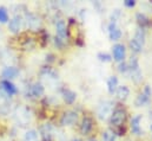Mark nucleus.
<instances>
[{
  "instance_id": "obj_4",
  "label": "nucleus",
  "mask_w": 152,
  "mask_h": 141,
  "mask_svg": "<svg viewBox=\"0 0 152 141\" xmlns=\"http://www.w3.org/2000/svg\"><path fill=\"white\" fill-rule=\"evenodd\" d=\"M78 119V115L75 111H66L61 117V125L63 126H71L73 125Z\"/></svg>"
},
{
  "instance_id": "obj_9",
  "label": "nucleus",
  "mask_w": 152,
  "mask_h": 141,
  "mask_svg": "<svg viewBox=\"0 0 152 141\" xmlns=\"http://www.w3.org/2000/svg\"><path fill=\"white\" fill-rule=\"evenodd\" d=\"M1 85H2V88H4V90L8 94V95H14V94H17V88L14 87V84L13 83H11L10 81H7V79H4L2 82H1Z\"/></svg>"
},
{
  "instance_id": "obj_2",
  "label": "nucleus",
  "mask_w": 152,
  "mask_h": 141,
  "mask_svg": "<svg viewBox=\"0 0 152 141\" xmlns=\"http://www.w3.org/2000/svg\"><path fill=\"white\" fill-rule=\"evenodd\" d=\"M125 117H126L125 111L123 109H117V110H114L113 113H112V115H111V123L113 126H115V127H119V126H121L124 123Z\"/></svg>"
},
{
  "instance_id": "obj_17",
  "label": "nucleus",
  "mask_w": 152,
  "mask_h": 141,
  "mask_svg": "<svg viewBox=\"0 0 152 141\" xmlns=\"http://www.w3.org/2000/svg\"><path fill=\"white\" fill-rule=\"evenodd\" d=\"M130 47H131V50H132L133 52H136V53H138V52L142 51V45H140L134 38L130 42Z\"/></svg>"
},
{
  "instance_id": "obj_8",
  "label": "nucleus",
  "mask_w": 152,
  "mask_h": 141,
  "mask_svg": "<svg viewBox=\"0 0 152 141\" xmlns=\"http://www.w3.org/2000/svg\"><path fill=\"white\" fill-rule=\"evenodd\" d=\"M109 31H110V38H111V40H118V39H120L121 32H120V30L115 26V23H114V22H112V23L109 25Z\"/></svg>"
},
{
  "instance_id": "obj_26",
  "label": "nucleus",
  "mask_w": 152,
  "mask_h": 141,
  "mask_svg": "<svg viewBox=\"0 0 152 141\" xmlns=\"http://www.w3.org/2000/svg\"><path fill=\"white\" fill-rule=\"evenodd\" d=\"M124 4H125V6H127V7H133V6L136 5V1H134V0H126Z\"/></svg>"
},
{
  "instance_id": "obj_10",
  "label": "nucleus",
  "mask_w": 152,
  "mask_h": 141,
  "mask_svg": "<svg viewBox=\"0 0 152 141\" xmlns=\"http://www.w3.org/2000/svg\"><path fill=\"white\" fill-rule=\"evenodd\" d=\"M66 32H67V30H66V24L64 23V20H59V22L57 23V35H58V37H59L60 39L66 38Z\"/></svg>"
},
{
  "instance_id": "obj_29",
  "label": "nucleus",
  "mask_w": 152,
  "mask_h": 141,
  "mask_svg": "<svg viewBox=\"0 0 152 141\" xmlns=\"http://www.w3.org/2000/svg\"><path fill=\"white\" fill-rule=\"evenodd\" d=\"M73 141H81L80 139H73Z\"/></svg>"
},
{
  "instance_id": "obj_23",
  "label": "nucleus",
  "mask_w": 152,
  "mask_h": 141,
  "mask_svg": "<svg viewBox=\"0 0 152 141\" xmlns=\"http://www.w3.org/2000/svg\"><path fill=\"white\" fill-rule=\"evenodd\" d=\"M98 58L102 62H110L111 61V56L109 53H98Z\"/></svg>"
},
{
  "instance_id": "obj_25",
  "label": "nucleus",
  "mask_w": 152,
  "mask_h": 141,
  "mask_svg": "<svg viewBox=\"0 0 152 141\" xmlns=\"http://www.w3.org/2000/svg\"><path fill=\"white\" fill-rule=\"evenodd\" d=\"M129 70V65L126 64V63H120V65H119V71L120 72H125V71H127Z\"/></svg>"
},
{
  "instance_id": "obj_15",
  "label": "nucleus",
  "mask_w": 152,
  "mask_h": 141,
  "mask_svg": "<svg viewBox=\"0 0 152 141\" xmlns=\"http://www.w3.org/2000/svg\"><path fill=\"white\" fill-rule=\"evenodd\" d=\"M117 84H118V78L115 76H111L107 81V89L111 94H113L114 91L117 90Z\"/></svg>"
},
{
  "instance_id": "obj_7",
  "label": "nucleus",
  "mask_w": 152,
  "mask_h": 141,
  "mask_svg": "<svg viewBox=\"0 0 152 141\" xmlns=\"http://www.w3.org/2000/svg\"><path fill=\"white\" fill-rule=\"evenodd\" d=\"M92 127H93V122H92V120L90 119V117H84L83 119V122H81V126H80V131H81V133L85 135V134H88L90 132H91V129H92Z\"/></svg>"
},
{
  "instance_id": "obj_22",
  "label": "nucleus",
  "mask_w": 152,
  "mask_h": 141,
  "mask_svg": "<svg viewBox=\"0 0 152 141\" xmlns=\"http://www.w3.org/2000/svg\"><path fill=\"white\" fill-rule=\"evenodd\" d=\"M131 78L136 82V83H138V82H140L142 81V72H140V70L138 69V70L136 71H132V73H131Z\"/></svg>"
},
{
  "instance_id": "obj_19",
  "label": "nucleus",
  "mask_w": 152,
  "mask_h": 141,
  "mask_svg": "<svg viewBox=\"0 0 152 141\" xmlns=\"http://www.w3.org/2000/svg\"><path fill=\"white\" fill-rule=\"evenodd\" d=\"M129 69L131 71H136L139 69V64H138V58H137V57H131Z\"/></svg>"
},
{
  "instance_id": "obj_5",
  "label": "nucleus",
  "mask_w": 152,
  "mask_h": 141,
  "mask_svg": "<svg viewBox=\"0 0 152 141\" xmlns=\"http://www.w3.org/2000/svg\"><path fill=\"white\" fill-rule=\"evenodd\" d=\"M113 57L115 61L121 62L125 58V47L123 44H115L113 46Z\"/></svg>"
},
{
  "instance_id": "obj_16",
  "label": "nucleus",
  "mask_w": 152,
  "mask_h": 141,
  "mask_svg": "<svg viewBox=\"0 0 152 141\" xmlns=\"http://www.w3.org/2000/svg\"><path fill=\"white\" fill-rule=\"evenodd\" d=\"M134 39L143 46V44L145 43V32L143 30V27H139L136 30V36H134Z\"/></svg>"
},
{
  "instance_id": "obj_24",
  "label": "nucleus",
  "mask_w": 152,
  "mask_h": 141,
  "mask_svg": "<svg viewBox=\"0 0 152 141\" xmlns=\"http://www.w3.org/2000/svg\"><path fill=\"white\" fill-rule=\"evenodd\" d=\"M137 18L139 19L138 22H139V23H140L142 25H145V24L148 23V20H146V18H145V17H144L143 14H140V13H138V14H137Z\"/></svg>"
},
{
  "instance_id": "obj_14",
  "label": "nucleus",
  "mask_w": 152,
  "mask_h": 141,
  "mask_svg": "<svg viewBox=\"0 0 152 141\" xmlns=\"http://www.w3.org/2000/svg\"><path fill=\"white\" fill-rule=\"evenodd\" d=\"M76 97L77 95L75 91H72V90H65L64 91V100L66 103H69V105L73 103L76 101Z\"/></svg>"
},
{
  "instance_id": "obj_21",
  "label": "nucleus",
  "mask_w": 152,
  "mask_h": 141,
  "mask_svg": "<svg viewBox=\"0 0 152 141\" xmlns=\"http://www.w3.org/2000/svg\"><path fill=\"white\" fill-rule=\"evenodd\" d=\"M8 20V13L6 11L5 7H0V22L1 23H6Z\"/></svg>"
},
{
  "instance_id": "obj_12",
  "label": "nucleus",
  "mask_w": 152,
  "mask_h": 141,
  "mask_svg": "<svg viewBox=\"0 0 152 141\" xmlns=\"http://www.w3.org/2000/svg\"><path fill=\"white\" fill-rule=\"evenodd\" d=\"M20 24H21V20L19 17H15L13 18L12 20H10V24H8V29L12 31V32H18L20 30Z\"/></svg>"
},
{
  "instance_id": "obj_18",
  "label": "nucleus",
  "mask_w": 152,
  "mask_h": 141,
  "mask_svg": "<svg viewBox=\"0 0 152 141\" xmlns=\"http://www.w3.org/2000/svg\"><path fill=\"white\" fill-rule=\"evenodd\" d=\"M42 93H44V88H42V85L40 83H37V84H34L32 87V94L34 96H40Z\"/></svg>"
},
{
  "instance_id": "obj_27",
  "label": "nucleus",
  "mask_w": 152,
  "mask_h": 141,
  "mask_svg": "<svg viewBox=\"0 0 152 141\" xmlns=\"http://www.w3.org/2000/svg\"><path fill=\"white\" fill-rule=\"evenodd\" d=\"M37 138V134L34 132H30L27 133V139H36Z\"/></svg>"
},
{
  "instance_id": "obj_20",
  "label": "nucleus",
  "mask_w": 152,
  "mask_h": 141,
  "mask_svg": "<svg viewBox=\"0 0 152 141\" xmlns=\"http://www.w3.org/2000/svg\"><path fill=\"white\" fill-rule=\"evenodd\" d=\"M103 140L104 141H115V134L112 131H106L103 134Z\"/></svg>"
},
{
  "instance_id": "obj_6",
  "label": "nucleus",
  "mask_w": 152,
  "mask_h": 141,
  "mask_svg": "<svg viewBox=\"0 0 152 141\" xmlns=\"http://www.w3.org/2000/svg\"><path fill=\"white\" fill-rule=\"evenodd\" d=\"M140 120L142 115H136L131 120V131L137 135H140Z\"/></svg>"
},
{
  "instance_id": "obj_3",
  "label": "nucleus",
  "mask_w": 152,
  "mask_h": 141,
  "mask_svg": "<svg viewBox=\"0 0 152 141\" xmlns=\"http://www.w3.org/2000/svg\"><path fill=\"white\" fill-rule=\"evenodd\" d=\"M150 96H151V89H150V87H149V85H146V87H145L144 93H142V94H139V95L137 96V99H136V106L137 107L144 106L145 103H148V102H149Z\"/></svg>"
},
{
  "instance_id": "obj_11",
  "label": "nucleus",
  "mask_w": 152,
  "mask_h": 141,
  "mask_svg": "<svg viewBox=\"0 0 152 141\" xmlns=\"http://www.w3.org/2000/svg\"><path fill=\"white\" fill-rule=\"evenodd\" d=\"M130 95V90L126 85H121V87H118L117 88V96L119 100H123L125 101Z\"/></svg>"
},
{
  "instance_id": "obj_13",
  "label": "nucleus",
  "mask_w": 152,
  "mask_h": 141,
  "mask_svg": "<svg viewBox=\"0 0 152 141\" xmlns=\"http://www.w3.org/2000/svg\"><path fill=\"white\" fill-rule=\"evenodd\" d=\"M18 73H19V71H18L17 68H14V67L5 68L4 71H2V76H4L5 78H14Z\"/></svg>"
},
{
  "instance_id": "obj_28",
  "label": "nucleus",
  "mask_w": 152,
  "mask_h": 141,
  "mask_svg": "<svg viewBox=\"0 0 152 141\" xmlns=\"http://www.w3.org/2000/svg\"><path fill=\"white\" fill-rule=\"evenodd\" d=\"M150 120H151V125H150V128L152 131V113H150Z\"/></svg>"
},
{
  "instance_id": "obj_1",
  "label": "nucleus",
  "mask_w": 152,
  "mask_h": 141,
  "mask_svg": "<svg viewBox=\"0 0 152 141\" xmlns=\"http://www.w3.org/2000/svg\"><path fill=\"white\" fill-rule=\"evenodd\" d=\"M112 103L110 101H105L103 102L100 106L98 107V117L100 120H106L109 116L112 115Z\"/></svg>"
}]
</instances>
